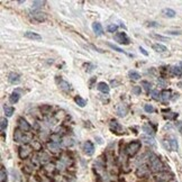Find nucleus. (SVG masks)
<instances>
[{
	"label": "nucleus",
	"instance_id": "obj_12",
	"mask_svg": "<svg viewBox=\"0 0 182 182\" xmlns=\"http://www.w3.org/2000/svg\"><path fill=\"white\" fill-rule=\"evenodd\" d=\"M172 175L167 172H160V174L156 176L157 182H167L169 180H171Z\"/></svg>",
	"mask_w": 182,
	"mask_h": 182
},
{
	"label": "nucleus",
	"instance_id": "obj_15",
	"mask_svg": "<svg viewBox=\"0 0 182 182\" xmlns=\"http://www.w3.org/2000/svg\"><path fill=\"white\" fill-rule=\"evenodd\" d=\"M97 89L100 91V92H102V93H109V91H110V88L109 86L106 83V82H99L98 83V86H97Z\"/></svg>",
	"mask_w": 182,
	"mask_h": 182
},
{
	"label": "nucleus",
	"instance_id": "obj_44",
	"mask_svg": "<svg viewBox=\"0 0 182 182\" xmlns=\"http://www.w3.org/2000/svg\"><path fill=\"white\" fill-rule=\"evenodd\" d=\"M147 26L148 27H158L160 25H158L157 23H155V21H148V23H147Z\"/></svg>",
	"mask_w": 182,
	"mask_h": 182
},
{
	"label": "nucleus",
	"instance_id": "obj_2",
	"mask_svg": "<svg viewBox=\"0 0 182 182\" xmlns=\"http://www.w3.org/2000/svg\"><path fill=\"white\" fill-rule=\"evenodd\" d=\"M140 149V142L138 140H134V142H130L129 144L126 146L125 148V151H126V154L130 157H133V156H135L137 153H138V151Z\"/></svg>",
	"mask_w": 182,
	"mask_h": 182
},
{
	"label": "nucleus",
	"instance_id": "obj_37",
	"mask_svg": "<svg viewBox=\"0 0 182 182\" xmlns=\"http://www.w3.org/2000/svg\"><path fill=\"white\" fill-rule=\"evenodd\" d=\"M107 45L110 47V48H113V50H115V51H117V52H119V53H124V54H127V53L125 52L124 50H121L120 47H118V46H116V45H113V44L111 43H107Z\"/></svg>",
	"mask_w": 182,
	"mask_h": 182
},
{
	"label": "nucleus",
	"instance_id": "obj_26",
	"mask_svg": "<svg viewBox=\"0 0 182 182\" xmlns=\"http://www.w3.org/2000/svg\"><path fill=\"white\" fill-rule=\"evenodd\" d=\"M19 98H20L19 93H18V92H14V93H11L10 97H9V101H10L11 104H16V102H18Z\"/></svg>",
	"mask_w": 182,
	"mask_h": 182
},
{
	"label": "nucleus",
	"instance_id": "obj_8",
	"mask_svg": "<svg viewBox=\"0 0 182 182\" xmlns=\"http://www.w3.org/2000/svg\"><path fill=\"white\" fill-rule=\"evenodd\" d=\"M115 41L118 42L119 44H124V45H128L129 44V38L126 35V33H124V32L117 33L115 35Z\"/></svg>",
	"mask_w": 182,
	"mask_h": 182
},
{
	"label": "nucleus",
	"instance_id": "obj_47",
	"mask_svg": "<svg viewBox=\"0 0 182 182\" xmlns=\"http://www.w3.org/2000/svg\"><path fill=\"white\" fill-rule=\"evenodd\" d=\"M167 34H171V35H180L181 33H180V32H167Z\"/></svg>",
	"mask_w": 182,
	"mask_h": 182
},
{
	"label": "nucleus",
	"instance_id": "obj_20",
	"mask_svg": "<svg viewBox=\"0 0 182 182\" xmlns=\"http://www.w3.org/2000/svg\"><path fill=\"white\" fill-rule=\"evenodd\" d=\"M162 15L164 16V17H167V18H173L175 17V11H174L173 9L171 8H164L162 10Z\"/></svg>",
	"mask_w": 182,
	"mask_h": 182
},
{
	"label": "nucleus",
	"instance_id": "obj_43",
	"mask_svg": "<svg viewBox=\"0 0 182 182\" xmlns=\"http://www.w3.org/2000/svg\"><path fill=\"white\" fill-rule=\"evenodd\" d=\"M178 115L174 113H169V115H165V118H167V119H174L175 117H176Z\"/></svg>",
	"mask_w": 182,
	"mask_h": 182
},
{
	"label": "nucleus",
	"instance_id": "obj_4",
	"mask_svg": "<svg viewBox=\"0 0 182 182\" xmlns=\"http://www.w3.org/2000/svg\"><path fill=\"white\" fill-rule=\"evenodd\" d=\"M14 140L16 143H27V142H30L32 138L26 136L23 130L17 128V129L15 130V133H14Z\"/></svg>",
	"mask_w": 182,
	"mask_h": 182
},
{
	"label": "nucleus",
	"instance_id": "obj_30",
	"mask_svg": "<svg viewBox=\"0 0 182 182\" xmlns=\"http://www.w3.org/2000/svg\"><path fill=\"white\" fill-rule=\"evenodd\" d=\"M32 147L33 149H36V151H41L42 149V144L39 140H33L32 142Z\"/></svg>",
	"mask_w": 182,
	"mask_h": 182
},
{
	"label": "nucleus",
	"instance_id": "obj_48",
	"mask_svg": "<svg viewBox=\"0 0 182 182\" xmlns=\"http://www.w3.org/2000/svg\"><path fill=\"white\" fill-rule=\"evenodd\" d=\"M42 182H51V180H50V179H47V178H45Z\"/></svg>",
	"mask_w": 182,
	"mask_h": 182
},
{
	"label": "nucleus",
	"instance_id": "obj_49",
	"mask_svg": "<svg viewBox=\"0 0 182 182\" xmlns=\"http://www.w3.org/2000/svg\"><path fill=\"white\" fill-rule=\"evenodd\" d=\"M30 182H38V181L36 180V178H32V179H30Z\"/></svg>",
	"mask_w": 182,
	"mask_h": 182
},
{
	"label": "nucleus",
	"instance_id": "obj_40",
	"mask_svg": "<svg viewBox=\"0 0 182 182\" xmlns=\"http://www.w3.org/2000/svg\"><path fill=\"white\" fill-rule=\"evenodd\" d=\"M117 29H118V26L115 25V24H110V25H108V27H107V30L109 33H116Z\"/></svg>",
	"mask_w": 182,
	"mask_h": 182
},
{
	"label": "nucleus",
	"instance_id": "obj_25",
	"mask_svg": "<svg viewBox=\"0 0 182 182\" xmlns=\"http://www.w3.org/2000/svg\"><path fill=\"white\" fill-rule=\"evenodd\" d=\"M74 101H75V104H78L79 107H84L86 104H87V101L83 99V98H81L80 95H77V97H74Z\"/></svg>",
	"mask_w": 182,
	"mask_h": 182
},
{
	"label": "nucleus",
	"instance_id": "obj_21",
	"mask_svg": "<svg viewBox=\"0 0 182 182\" xmlns=\"http://www.w3.org/2000/svg\"><path fill=\"white\" fill-rule=\"evenodd\" d=\"M171 99V91L170 90H163L162 92H161V100L163 101V102H166L167 100H170Z\"/></svg>",
	"mask_w": 182,
	"mask_h": 182
},
{
	"label": "nucleus",
	"instance_id": "obj_32",
	"mask_svg": "<svg viewBox=\"0 0 182 182\" xmlns=\"http://www.w3.org/2000/svg\"><path fill=\"white\" fill-rule=\"evenodd\" d=\"M8 126V120L6 118H1V124H0V128H1V133H5V130Z\"/></svg>",
	"mask_w": 182,
	"mask_h": 182
},
{
	"label": "nucleus",
	"instance_id": "obj_35",
	"mask_svg": "<svg viewBox=\"0 0 182 182\" xmlns=\"http://www.w3.org/2000/svg\"><path fill=\"white\" fill-rule=\"evenodd\" d=\"M171 71H172V73H173L174 75H178V77L182 75V70L180 66H173V68L171 69Z\"/></svg>",
	"mask_w": 182,
	"mask_h": 182
},
{
	"label": "nucleus",
	"instance_id": "obj_42",
	"mask_svg": "<svg viewBox=\"0 0 182 182\" xmlns=\"http://www.w3.org/2000/svg\"><path fill=\"white\" fill-rule=\"evenodd\" d=\"M131 92L134 93V95H140V92H142V88L138 87V86H136V87L133 88V90H131Z\"/></svg>",
	"mask_w": 182,
	"mask_h": 182
},
{
	"label": "nucleus",
	"instance_id": "obj_36",
	"mask_svg": "<svg viewBox=\"0 0 182 182\" xmlns=\"http://www.w3.org/2000/svg\"><path fill=\"white\" fill-rule=\"evenodd\" d=\"M152 98L155 99V100H161V92H158V90H152L151 92Z\"/></svg>",
	"mask_w": 182,
	"mask_h": 182
},
{
	"label": "nucleus",
	"instance_id": "obj_1",
	"mask_svg": "<svg viewBox=\"0 0 182 182\" xmlns=\"http://www.w3.org/2000/svg\"><path fill=\"white\" fill-rule=\"evenodd\" d=\"M148 165L151 171L153 172H163L164 165L162 163V161L154 154H151V156L148 157Z\"/></svg>",
	"mask_w": 182,
	"mask_h": 182
},
{
	"label": "nucleus",
	"instance_id": "obj_10",
	"mask_svg": "<svg viewBox=\"0 0 182 182\" xmlns=\"http://www.w3.org/2000/svg\"><path fill=\"white\" fill-rule=\"evenodd\" d=\"M83 149H84V153H86L87 155H89V156L92 155L93 152H95V146H93L92 142L87 140V142L84 143V145H83Z\"/></svg>",
	"mask_w": 182,
	"mask_h": 182
},
{
	"label": "nucleus",
	"instance_id": "obj_5",
	"mask_svg": "<svg viewBox=\"0 0 182 182\" xmlns=\"http://www.w3.org/2000/svg\"><path fill=\"white\" fill-rule=\"evenodd\" d=\"M32 151H33V147L30 146V145H28V144H24V145H21L19 149H18V155L19 157L21 158V160H25L27 158L28 156L32 154Z\"/></svg>",
	"mask_w": 182,
	"mask_h": 182
},
{
	"label": "nucleus",
	"instance_id": "obj_22",
	"mask_svg": "<svg viewBox=\"0 0 182 182\" xmlns=\"http://www.w3.org/2000/svg\"><path fill=\"white\" fill-rule=\"evenodd\" d=\"M142 140H144V143H146L147 145H155V140L152 136H148V135H142L140 136Z\"/></svg>",
	"mask_w": 182,
	"mask_h": 182
},
{
	"label": "nucleus",
	"instance_id": "obj_16",
	"mask_svg": "<svg viewBox=\"0 0 182 182\" xmlns=\"http://www.w3.org/2000/svg\"><path fill=\"white\" fill-rule=\"evenodd\" d=\"M24 36H25L26 38L34 39V41H41V39H42V36L38 35L37 33H34V32H26V33H24Z\"/></svg>",
	"mask_w": 182,
	"mask_h": 182
},
{
	"label": "nucleus",
	"instance_id": "obj_14",
	"mask_svg": "<svg viewBox=\"0 0 182 182\" xmlns=\"http://www.w3.org/2000/svg\"><path fill=\"white\" fill-rule=\"evenodd\" d=\"M116 111H117V115L119 117H125L127 113V107L124 104H119L116 108Z\"/></svg>",
	"mask_w": 182,
	"mask_h": 182
},
{
	"label": "nucleus",
	"instance_id": "obj_17",
	"mask_svg": "<svg viewBox=\"0 0 182 182\" xmlns=\"http://www.w3.org/2000/svg\"><path fill=\"white\" fill-rule=\"evenodd\" d=\"M92 29H93L95 34L98 35V36H101L104 34V28L101 26V24H99V23H93L92 24Z\"/></svg>",
	"mask_w": 182,
	"mask_h": 182
},
{
	"label": "nucleus",
	"instance_id": "obj_28",
	"mask_svg": "<svg viewBox=\"0 0 182 182\" xmlns=\"http://www.w3.org/2000/svg\"><path fill=\"white\" fill-rule=\"evenodd\" d=\"M0 180L1 182H7V172L3 166H1V170H0Z\"/></svg>",
	"mask_w": 182,
	"mask_h": 182
},
{
	"label": "nucleus",
	"instance_id": "obj_6",
	"mask_svg": "<svg viewBox=\"0 0 182 182\" xmlns=\"http://www.w3.org/2000/svg\"><path fill=\"white\" fill-rule=\"evenodd\" d=\"M109 128H110V130H111L113 133L117 134V135L124 134V130H125L120 124L117 120H115V119H111V120H110V122H109Z\"/></svg>",
	"mask_w": 182,
	"mask_h": 182
},
{
	"label": "nucleus",
	"instance_id": "obj_13",
	"mask_svg": "<svg viewBox=\"0 0 182 182\" xmlns=\"http://www.w3.org/2000/svg\"><path fill=\"white\" fill-rule=\"evenodd\" d=\"M8 81L12 84H17L20 82V75L18 73H15V72H11L9 73L8 75Z\"/></svg>",
	"mask_w": 182,
	"mask_h": 182
},
{
	"label": "nucleus",
	"instance_id": "obj_38",
	"mask_svg": "<svg viewBox=\"0 0 182 182\" xmlns=\"http://www.w3.org/2000/svg\"><path fill=\"white\" fill-rule=\"evenodd\" d=\"M147 172V169H146V166L145 165H142V166H139L138 170H137V174L140 175V176H143L144 174Z\"/></svg>",
	"mask_w": 182,
	"mask_h": 182
},
{
	"label": "nucleus",
	"instance_id": "obj_34",
	"mask_svg": "<svg viewBox=\"0 0 182 182\" xmlns=\"http://www.w3.org/2000/svg\"><path fill=\"white\" fill-rule=\"evenodd\" d=\"M32 5H33L34 8H39V7H42V6L45 5V1L44 0H34Z\"/></svg>",
	"mask_w": 182,
	"mask_h": 182
},
{
	"label": "nucleus",
	"instance_id": "obj_3",
	"mask_svg": "<svg viewBox=\"0 0 182 182\" xmlns=\"http://www.w3.org/2000/svg\"><path fill=\"white\" fill-rule=\"evenodd\" d=\"M163 145H164V147L167 149V151H178V148H179V144H178V140L175 137L173 136H171V137H169V138H166L163 140Z\"/></svg>",
	"mask_w": 182,
	"mask_h": 182
},
{
	"label": "nucleus",
	"instance_id": "obj_39",
	"mask_svg": "<svg viewBox=\"0 0 182 182\" xmlns=\"http://www.w3.org/2000/svg\"><path fill=\"white\" fill-rule=\"evenodd\" d=\"M151 36H152L153 38H156V39H158V41H163V42H167V41H169V38H167V37H164V36H162V35L152 34Z\"/></svg>",
	"mask_w": 182,
	"mask_h": 182
},
{
	"label": "nucleus",
	"instance_id": "obj_33",
	"mask_svg": "<svg viewBox=\"0 0 182 182\" xmlns=\"http://www.w3.org/2000/svg\"><path fill=\"white\" fill-rule=\"evenodd\" d=\"M15 111V109L12 108V107H8V106H5V113H6V116L7 117H11L12 116V113Z\"/></svg>",
	"mask_w": 182,
	"mask_h": 182
},
{
	"label": "nucleus",
	"instance_id": "obj_29",
	"mask_svg": "<svg viewBox=\"0 0 182 182\" xmlns=\"http://www.w3.org/2000/svg\"><path fill=\"white\" fill-rule=\"evenodd\" d=\"M61 163H63L65 166H69V165L72 163V161L70 160V157L66 156V154H63V155H62V158H61Z\"/></svg>",
	"mask_w": 182,
	"mask_h": 182
},
{
	"label": "nucleus",
	"instance_id": "obj_50",
	"mask_svg": "<svg viewBox=\"0 0 182 182\" xmlns=\"http://www.w3.org/2000/svg\"><path fill=\"white\" fill-rule=\"evenodd\" d=\"M179 66L181 68V70H182V62H180V64H179Z\"/></svg>",
	"mask_w": 182,
	"mask_h": 182
},
{
	"label": "nucleus",
	"instance_id": "obj_18",
	"mask_svg": "<svg viewBox=\"0 0 182 182\" xmlns=\"http://www.w3.org/2000/svg\"><path fill=\"white\" fill-rule=\"evenodd\" d=\"M152 47H153V50L157 53H164L167 51V48H166V46L163 45V44H160V43H156V44H153L152 45Z\"/></svg>",
	"mask_w": 182,
	"mask_h": 182
},
{
	"label": "nucleus",
	"instance_id": "obj_23",
	"mask_svg": "<svg viewBox=\"0 0 182 182\" xmlns=\"http://www.w3.org/2000/svg\"><path fill=\"white\" fill-rule=\"evenodd\" d=\"M60 88L63 90V91H65V92H69L70 90H71V84H70L69 82H66V81H64V80H61L60 81Z\"/></svg>",
	"mask_w": 182,
	"mask_h": 182
},
{
	"label": "nucleus",
	"instance_id": "obj_7",
	"mask_svg": "<svg viewBox=\"0 0 182 182\" xmlns=\"http://www.w3.org/2000/svg\"><path fill=\"white\" fill-rule=\"evenodd\" d=\"M18 128L20 130H23L24 133H28V131H30V129H32V126L29 125V122L26 119H24L23 117H20L18 119Z\"/></svg>",
	"mask_w": 182,
	"mask_h": 182
},
{
	"label": "nucleus",
	"instance_id": "obj_46",
	"mask_svg": "<svg viewBox=\"0 0 182 182\" xmlns=\"http://www.w3.org/2000/svg\"><path fill=\"white\" fill-rule=\"evenodd\" d=\"M176 126H178V128H179L180 131L182 133V122L181 121H178V122H176Z\"/></svg>",
	"mask_w": 182,
	"mask_h": 182
},
{
	"label": "nucleus",
	"instance_id": "obj_27",
	"mask_svg": "<svg viewBox=\"0 0 182 182\" xmlns=\"http://www.w3.org/2000/svg\"><path fill=\"white\" fill-rule=\"evenodd\" d=\"M128 75H129V78L131 79V80H134V81H137V80L140 79V74H139L138 72H136V71H129Z\"/></svg>",
	"mask_w": 182,
	"mask_h": 182
},
{
	"label": "nucleus",
	"instance_id": "obj_19",
	"mask_svg": "<svg viewBox=\"0 0 182 182\" xmlns=\"http://www.w3.org/2000/svg\"><path fill=\"white\" fill-rule=\"evenodd\" d=\"M143 131H145V134L146 135H148V136H154V134H155V130H154V128L149 125V124H145L144 126H143Z\"/></svg>",
	"mask_w": 182,
	"mask_h": 182
},
{
	"label": "nucleus",
	"instance_id": "obj_31",
	"mask_svg": "<svg viewBox=\"0 0 182 182\" xmlns=\"http://www.w3.org/2000/svg\"><path fill=\"white\" fill-rule=\"evenodd\" d=\"M142 87L145 89L146 92H149V91L152 92V84L147 81H142Z\"/></svg>",
	"mask_w": 182,
	"mask_h": 182
},
{
	"label": "nucleus",
	"instance_id": "obj_9",
	"mask_svg": "<svg viewBox=\"0 0 182 182\" xmlns=\"http://www.w3.org/2000/svg\"><path fill=\"white\" fill-rule=\"evenodd\" d=\"M30 15L37 21H44L47 18V15L45 12H43V11H41V10H34V11L30 12Z\"/></svg>",
	"mask_w": 182,
	"mask_h": 182
},
{
	"label": "nucleus",
	"instance_id": "obj_45",
	"mask_svg": "<svg viewBox=\"0 0 182 182\" xmlns=\"http://www.w3.org/2000/svg\"><path fill=\"white\" fill-rule=\"evenodd\" d=\"M139 51H140V52H142V54H144V55H145V56H147V55H148V53L146 52V51H145V50H144V48H143V47H139Z\"/></svg>",
	"mask_w": 182,
	"mask_h": 182
},
{
	"label": "nucleus",
	"instance_id": "obj_11",
	"mask_svg": "<svg viewBox=\"0 0 182 182\" xmlns=\"http://www.w3.org/2000/svg\"><path fill=\"white\" fill-rule=\"evenodd\" d=\"M47 147H48V149L52 152V153H57V152H60L61 149V145L59 142H48L47 143Z\"/></svg>",
	"mask_w": 182,
	"mask_h": 182
},
{
	"label": "nucleus",
	"instance_id": "obj_41",
	"mask_svg": "<svg viewBox=\"0 0 182 182\" xmlns=\"http://www.w3.org/2000/svg\"><path fill=\"white\" fill-rule=\"evenodd\" d=\"M144 110L146 113H154L155 111V109H154V107L152 104H144Z\"/></svg>",
	"mask_w": 182,
	"mask_h": 182
},
{
	"label": "nucleus",
	"instance_id": "obj_24",
	"mask_svg": "<svg viewBox=\"0 0 182 182\" xmlns=\"http://www.w3.org/2000/svg\"><path fill=\"white\" fill-rule=\"evenodd\" d=\"M48 155L47 154H45V153H39L38 154V161L42 163V164H46V163H48Z\"/></svg>",
	"mask_w": 182,
	"mask_h": 182
}]
</instances>
